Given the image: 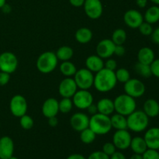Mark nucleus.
I'll list each match as a JSON object with an SVG mask.
<instances>
[{"instance_id":"nucleus-1","label":"nucleus","mask_w":159,"mask_h":159,"mask_svg":"<svg viewBox=\"0 0 159 159\" xmlns=\"http://www.w3.org/2000/svg\"><path fill=\"white\" fill-rule=\"evenodd\" d=\"M116 83L117 80L115 75V71L105 68L96 72V75H94L93 86L100 93L111 91L116 87Z\"/></svg>"},{"instance_id":"nucleus-2","label":"nucleus","mask_w":159,"mask_h":159,"mask_svg":"<svg viewBox=\"0 0 159 159\" xmlns=\"http://www.w3.org/2000/svg\"><path fill=\"white\" fill-rule=\"evenodd\" d=\"M127 129L135 133H141L147 130L149 117L143 110H135L127 116Z\"/></svg>"},{"instance_id":"nucleus-3","label":"nucleus","mask_w":159,"mask_h":159,"mask_svg":"<svg viewBox=\"0 0 159 159\" xmlns=\"http://www.w3.org/2000/svg\"><path fill=\"white\" fill-rule=\"evenodd\" d=\"M89 127L96 135H105L111 130L110 116L97 113L89 118Z\"/></svg>"},{"instance_id":"nucleus-4","label":"nucleus","mask_w":159,"mask_h":159,"mask_svg":"<svg viewBox=\"0 0 159 159\" xmlns=\"http://www.w3.org/2000/svg\"><path fill=\"white\" fill-rule=\"evenodd\" d=\"M115 111L117 113L127 116L136 110L137 102L134 98L127 94L119 95L113 100Z\"/></svg>"},{"instance_id":"nucleus-5","label":"nucleus","mask_w":159,"mask_h":159,"mask_svg":"<svg viewBox=\"0 0 159 159\" xmlns=\"http://www.w3.org/2000/svg\"><path fill=\"white\" fill-rule=\"evenodd\" d=\"M58 64L56 54L52 51H46L40 54L37 58L36 65L37 70L42 74H49L54 71Z\"/></svg>"},{"instance_id":"nucleus-6","label":"nucleus","mask_w":159,"mask_h":159,"mask_svg":"<svg viewBox=\"0 0 159 159\" xmlns=\"http://www.w3.org/2000/svg\"><path fill=\"white\" fill-rule=\"evenodd\" d=\"M74 80L79 89L89 90L93 86L94 75L86 68L77 70L74 75Z\"/></svg>"},{"instance_id":"nucleus-7","label":"nucleus","mask_w":159,"mask_h":159,"mask_svg":"<svg viewBox=\"0 0 159 159\" xmlns=\"http://www.w3.org/2000/svg\"><path fill=\"white\" fill-rule=\"evenodd\" d=\"M18 68V59L13 53L6 51L0 54V71L12 74Z\"/></svg>"},{"instance_id":"nucleus-8","label":"nucleus","mask_w":159,"mask_h":159,"mask_svg":"<svg viewBox=\"0 0 159 159\" xmlns=\"http://www.w3.org/2000/svg\"><path fill=\"white\" fill-rule=\"evenodd\" d=\"M124 92L126 94L137 99L144 96L146 87L142 81L138 79H130L124 83Z\"/></svg>"},{"instance_id":"nucleus-9","label":"nucleus","mask_w":159,"mask_h":159,"mask_svg":"<svg viewBox=\"0 0 159 159\" xmlns=\"http://www.w3.org/2000/svg\"><path fill=\"white\" fill-rule=\"evenodd\" d=\"M27 109V102L24 96L22 95H15L12 96L9 102V110L14 116L21 117L26 114Z\"/></svg>"},{"instance_id":"nucleus-10","label":"nucleus","mask_w":159,"mask_h":159,"mask_svg":"<svg viewBox=\"0 0 159 159\" xmlns=\"http://www.w3.org/2000/svg\"><path fill=\"white\" fill-rule=\"evenodd\" d=\"M73 105L79 110H85L93 103V96L89 90L79 89L72 96Z\"/></svg>"},{"instance_id":"nucleus-11","label":"nucleus","mask_w":159,"mask_h":159,"mask_svg":"<svg viewBox=\"0 0 159 159\" xmlns=\"http://www.w3.org/2000/svg\"><path fill=\"white\" fill-rule=\"evenodd\" d=\"M84 11L91 20H98L103 12V6L101 0H85Z\"/></svg>"},{"instance_id":"nucleus-12","label":"nucleus","mask_w":159,"mask_h":159,"mask_svg":"<svg viewBox=\"0 0 159 159\" xmlns=\"http://www.w3.org/2000/svg\"><path fill=\"white\" fill-rule=\"evenodd\" d=\"M132 137L127 130H116L113 136V143L116 149L120 151L127 150L130 148Z\"/></svg>"},{"instance_id":"nucleus-13","label":"nucleus","mask_w":159,"mask_h":159,"mask_svg":"<svg viewBox=\"0 0 159 159\" xmlns=\"http://www.w3.org/2000/svg\"><path fill=\"white\" fill-rule=\"evenodd\" d=\"M77 90V85L71 77H66L59 84L58 93L63 98H72Z\"/></svg>"},{"instance_id":"nucleus-14","label":"nucleus","mask_w":159,"mask_h":159,"mask_svg":"<svg viewBox=\"0 0 159 159\" xmlns=\"http://www.w3.org/2000/svg\"><path fill=\"white\" fill-rule=\"evenodd\" d=\"M124 20L125 24L132 29H138L140 25L144 21L142 13L140 11L134 9L126 11L124 15Z\"/></svg>"},{"instance_id":"nucleus-15","label":"nucleus","mask_w":159,"mask_h":159,"mask_svg":"<svg viewBox=\"0 0 159 159\" xmlns=\"http://www.w3.org/2000/svg\"><path fill=\"white\" fill-rule=\"evenodd\" d=\"M116 44L111 39H103L98 43L96 46V54L102 59L111 57L114 54Z\"/></svg>"},{"instance_id":"nucleus-16","label":"nucleus","mask_w":159,"mask_h":159,"mask_svg":"<svg viewBox=\"0 0 159 159\" xmlns=\"http://www.w3.org/2000/svg\"><path fill=\"white\" fill-rule=\"evenodd\" d=\"M70 125L74 130L81 132L89 127V117L84 113H75L70 118Z\"/></svg>"},{"instance_id":"nucleus-17","label":"nucleus","mask_w":159,"mask_h":159,"mask_svg":"<svg viewBox=\"0 0 159 159\" xmlns=\"http://www.w3.org/2000/svg\"><path fill=\"white\" fill-rule=\"evenodd\" d=\"M14 142L9 136L0 138V159H8L13 155Z\"/></svg>"},{"instance_id":"nucleus-18","label":"nucleus","mask_w":159,"mask_h":159,"mask_svg":"<svg viewBox=\"0 0 159 159\" xmlns=\"http://www.w3.org/2000/svg\"><path fill=\"white\" fill-rule=\"evenodd\" d=\"M144 139L148 148L159 150V127H154L148 129L144 134Z\"/></svg>"},{"instance_id":"nucleus-19","label":"nucleus","mask_w":159,"mask_h":159,"mask_svg":"<svg viewBox=\"0 0 159 159\" xmlns=\"http://www.w3.org/2000/svg\"><path fill=\"white\" fill-rule=\"evenodd\" d=\"M59 112V102L54 98H48L42 105V113L46 118L56 116Z\"/></svg>"},{"instance_id":"nucleus-20","label":"nucleus","mask_w":159,"mask_h":159,"mask_svg":"<svg viewBox=\"0 0 159 159\" xmlns=\"http://www.w3.org/2000/svg\"><path fill=\"white\" fill-rule=\"evenodd\" d=\"M85 66L93 73H96L104 68V61L97 54L89 56L85 60Z\"/></svg>"},{"instance_id":"nucleus-21","label":"nucleus","mask_w":159,"mask_h":159,"mask_svg":"<svg viewBox=\"0 0 159 159\" xmlns=\"http://www.w3.org/2000/svg\"><path fill=\"white\" fill-rule=\"evenodd\" d=\"M155 59V54L153 50L148 47L141 48L138 53V61L140 63L150 65Z\"/></svg>"},{"instance_id":"nucleus-22","label":"nucleus","mask_w":159,"mask_h":159,"mask_svg":"<svg viewBox=\"0 0 159 159\" xmlns=\"http://www.w3.org/2000/svg\"><path fill=\"white\" fill-rule=\"evenodd\" d=\"M143 111L149 118H155L159 115V102L155 99H148L144 102Z\"/></svg>"},{"instance_id":"nucleus-23","label":"nucleus","mask_w":159,"mask_h":159,"mask_svg":"<svg viewBox=\"0 0 159 159\" xmlns=\"http://www.w3.org/2000/svg\"><path fill=\"white\" fill-rule=\"evenodd\" d=\"M96 106H97L98 113L107 116H110L115 111L113 100L109 98H102L99 99L96 103Z\"/></svg>"},{"instance_id":"nucleus-24","label":"nucleus","mask_w":159,"mask_h":159,"mask_svg":"<svg viewBox=\"0 0 159 159\" xmlns=\"http://www.w3.org/2000/svg\"><path fill=\"white\" fill-rule=\"evenodd\" d=\"M93 37V34L89 28L82 27L77 30L75 32V40L78 43L85 44V43H89L92 40Z\"/></svg>"},{"instance_id":"nucleus-25","label":"nucleus","mask_w":159,"mask_h":159,"mask_svg":"<svg viewBox=\"0 0 159 159\" xmlns=\"http://www.w3.org/2000/svg\"><path fill=\"white\" fill-rule=\"evenodd\" d=\"M130 148L134 153L140 154V155H143L148 149L147 144H146L144 138L139 136L132 138Z\"/></svg>"},{"instance_id":"nucleus-26","label":"nucleus","mask_w":159,"mask_h":159,"mask_svg":"<svg viewBox=\"0 0 159 159\" xmlns=\"http://www.w3.org/2000/svg\"><path fill=\"white\" fill-rule=\"evenodd\" d=\"M112 128L117 130H127V116L116 113L110 116Z\"/></svg>"},{"instance_id":"nucleus-27","label":"nucleus","mask_w":159,"mask_h":159,"mask_svg":"<svg viewBox=\"0 0 159 159\" xmlns=\"http://www.w3.org/2000/svg\"><path fill=\"white\" fill-rule=\"evenodd\" d=\"M144 21L150 24H155L159 21V6H152L146 10L144 15Z\"/></svg>"},{"instance_id":"nucleus-28","label":"nucleus","mask_w":159,"mask_h":159,"mask_svg":"<svg viewBox=\"0 0 159 159\" xmlns=\"http://www.w3.org/2000/svg\"><path fill=\"white\" fill-rule=\"evenodd\" d=\"M56 56H57L58 61H70L71 57L74 55V51L72 48L69 46H61L57 49L56 51Z\"/></svg>"},{"instance_id":"nucleus-29","label":"nucleus","mask_w":159,"mask_h":159,"mask_svg":"<svg viewBox=\"0 0 159 159\" xmlns=\"http://www.w3.org/2000/svg\"><path fill=\"white\" fill-rule=\"evenodd\" d=\"M60 71L65 77H72L77 71V68L75 64L70 61H62L60 65Z\"/></svg>"},{"instance_id":"nucleus-30","label":"nucleus","mask_w":159,"mask_h":159,"mask_svg":"<svg viewBox=\"0 0 159 159\" xmlns=\"http://www.w3.org/2000/svg\"><path fill=\"white\" fill-rule=\"evenodd\" d=\"M111 40L116 45H124L127 40V33L121 28L115 30L112 34Z\"/></svg>"},{"instance_id":"nucleus-31","label":"nucleus","mask_w":159,"mask_h":159,"mask_svg":"<svg viewBox=\"0 0 159 159\" xmlns=\"http://www.w3.org/2000/svg\"><path fill=\"white\" fill-rule=\"evenodd\" d=\"M96 134L89 128L85 129L80 132V140L83 144H92L96 140Z\"/></svg>"},{"instance_id":"nucleus-32","label":"nucleus","mask_w":159,"mask_h":159,"mask_svg":"<svg viewBox=\"0 0 159 159\" xmlns=\"http://www.w3.org/2000/svg\"><path fill=\"white\" fill-rule=\"evenodd\" d=\"M134 70L139 75L144 78H149L152 75V71H151V66L148 65L138 62L134 65Z\"/></svg>"},{"instance_id":"nucleus-33","label":"nucleus","mask_w":159,"mask_h":159,"mask_svg":"<svg viewBox=\"0 0 159 159\" xmlns=\"http://www.w3.org/2000/svg\"><path fill=\"white\" fill-rule=\"evenodd\" d=\"M59 102V112L62 113H68L73 108V102L71 98H63Z\"/></svg>"},{"instance_id":"nucleus-34","label":"nucleus","mask_w":159,"mask_h":159,"mask_svg":"<svg viewBox=\"0 0 159 159\" xmlns=\"http://www.w3.org/2000/svg\"><path fill=\"white\" fill-rule=\"evenodd\" d=\"M115 75H116L117 82H121V83H125L130 79V72L128 70L124 68H118L116 71H115Z\"/></svg>"},{"instance_id":"nucleus-35","label":"nucleus","mask_w":159,"mask_h":159,"mask_svg":"<svg viewBox=\"0 0 159 159\" xmlns=\"http://www.w3.org/2000/svg\"><path fill=\"white\" fill-rule=\"evenodd\" d=\"M20 127L23 130H30L34 127V121L30 116H29V115L26 113L25 115L22 116L21 117H20Z\"/></svg>"},{"instance_id":"nucleus-36","label":"nucleus","mask_w":159,"mask_h":159,"mask_svg":"<svg viewBox=\"0 0 159 159\" xmlns=\"http://www.w3.org/2000/svg\"><path fill=\"white\" fill-rule=\"evenodd\" d=\"M138 29L139 30V32L141 33L143 36H145V37L152 35L154 30L152 25L145 21L143 22V23L140 25V26Z\"/></svg>"},{"instance_id":"nucleus-37","label":"nucleus","mask_w":159,"mask_h":159,"mask_svg":"<svg viewBox=\"0 0 159 159\" xmlns=\"http://www.w3.org/2000/svg\"><path fill=\"white\" fill-rule=\"evenodd\" d=\"M102 151L106 154V155H108L109 157H110L112 155H113V154L116 152V148L115 147V145L113 144V142H107L103 144V146H102Z\"/></svg>"},{"instance_id":"nucleus-38","label":"nucleus","mask_w":159,"mask_h":159,"mask_svg":"<svg viewBox=\"0 0 159 159\" xmlns=\"http://www.w3.org/2000/svg\"><path fill=\"white\" fill-rule=\"evenodd\" d=\"M143 159H159L158 150L148 148L142 155Z\"/></svg>"},{"instance_id":"nucleus-39","label":"nucleus","mask_w":159,"mask_h":159,"mask_svg":"<svg viewBox=\"0 0 159 159\" xmlns=\"http://www.w3.org/2000/svg\"><path fill=\"white\" fill-rule=\"evenodd\" d=\"M87 159H110V157L106 155L102 151H96L90 154Z\"/></svg>"},{"instance_id":"nucleus-40","label":"nucleus","mask_w":159,"mask_h":159,"mask_svg":"<svg viewBox=\"0 0 159 159\" xmlns=\"http://www.w3.org/2000/svg\"><path fill=\"white\" fill-rule=\"evenodd\" d=\"M152 75L159 79V58L155 59L154 61L150 65Z\"/></svg>"},{"instance_id":"nucleus-41","label":"nucleus","mask_w":159,"mask_h":159,"mask_svg":"<svg viewBox=\"0 0 159 159\" xmlns=\"http://www.w3.org/2000/svg\"><path fill=\"white\" fill-rule=\"evenodd\" d=\"M116 67H117V63L113 58H110V57L107 58V61L104 62V68H107V69L115 71L116 69Z\"/></svg>"},{"instance_id":"nucleus-42","label":"nucleus","mask_w":159,"mask_h":159,"mask_svg":"<svg viewBox=\"0 0 159 159\" xmlns=\"http://www.w3.org/2000/svg\"><path fill=\"white\" fill-rule=\"evenodd\" d=\"M10 80V74L0 71V86L7 85Z\"/></svg>"},{"instance_id":"nucleus-43","label":"nucleus","mask_w":159,"mask_h":159,"mask_svg":"<svg viewBox=\"0 0 159 159\" xmlns=\"http://www.w3.org/2000/svg\"><path fill=\"white\" fill-rule=\"evenodd\" d=\"M125 53L126 50L124 45H116V47H115L114 54H116L118 57H122V56H124L125 54Z\"/></svg>"},{"instance_id":"nucleus-44","label":"nucleus","mask_w":159,"mask_h":159,"mask_svg":"<svg viewBox=\"0 0 159 159\" xmlns=\"http://www.w3.org/2000/svg\"><path fill=\"white\" fill-rule=\"evenodd\" d=\"M151 38L154 43L159 45V26L153 30V32L151 35Z\"/></svg>"},{"instance_id":"nucleus-45","label":"nucleus","mask_w":159,"mask_h":159,"mask_svg":"<svg viewBox=\"0 0 159 159\" xmlns=\"http://www.w3.org/2000/svg\"><path fill=\"white\" fill-rule=\"evenodd\" d=\"M87 110H88L89 113L90 115H95L96 113H98V109H97V106H96V104H94V103H92L91 105L89 106V107H88V108L86 109Z\"/></svg>"},{"instance_id":"nucleus-46","label":"nucleus","mask_w":159,"mask_h":159,"mask_svg":"<svg viewBox=\"0 0 159 159\" xmlns=\"http://www.w3.org/2000/svg\"><path fill=\"white\" fill-rule=\"evenodd\" d=\"M69 2L74 7H82L83 6L85 0H69Z\"/></svg>"},{"instance_id":"nucleus-47","label":"nucleus","mask_w":159,"mask_h":159,"mask_svg":"<svg viewBox=\"0 0 159 159\" xmlns=\"http://www.w3.org/2000/svg\"><path fill=\"white\" fill-rule=\"evenodd\" d=\"M110 159H127V158H126V156L122 152L116 151L113 155H112L110 157Z\"/></svg>"},{"instance_id":"nucleus-48","label":"nucleus","mask_w":159,"mask_h":159,"mask_svg":"<svg viewBox=\"0 0 159 159\" xmlns=\"http://www.w3.org/2000/svg\"><path fill=\"white\" fill-rule=\"evenodd\" d=\"M48 124H49L51 127H56V126L58 124V120L56 116H52V117L48 118Z\"/></svg>"},{"instance_id":"nucleus-49","label":"nucleus","mask_w":159,"mask_h":159,"mask_svg":"<svg viewBox=\"0 0 159 159\" xmlns=\"http://www.w3.org/2000/svg\"><path fill=\"white\" fill-rule=\"evenodd\" d=\"M148 0H136V4L137 6L139 8H145L148 5Z\"/></svg>"},{"instance_id":"nucleus-50","label":"nucleus","mask_w":159,"mask_h":159,"mask_svg":"<svg viewBox=\"0 0 159 159\" xmlns=\"http://www.w3.org/2000/svg\"><path fill=\"white\" fill-rule=\"evenodd\" d=\"M66 159H87L85 156H83L81 154H72L69 155Z\"/></svg>"},{"instance_id":"nucleus-51","label":"nucleus","mask_w":159,"mask_h":159,"mask_svg":"<svg viewBox=\"0 0 159 159\" xmlns=\"http://www.w3.org/2000/svg\"><path fill=\"white\" fill-rule=\"evenodd\" d=\"M1 9L2 10L3 12H5V13H9V12H11V10H12V8H11V6H9V4L6 3V4L2 6V8Z\"/></svg>"},{"instance_id":"nucleus-52","label":"nucleus","mask_w":159,"mask_h":159,"mask_svg":"<svg viewBox=\"0 0 159 159\" xmlns=\"http://www.w3.org/2000/svg\"><path fill=\"white\" fill-rule=\"evenodd\" d=\"M130 159H143V157H142V155L134 153L133 155L130 156Z\"/></svg>"},{"instance_id":"nucleus-53","label":"nucleus","mask_w":159,"mask_h":159,"mask_svg":"<svg viewBox=\"0 0 159 159\" xmlns=\"http://www.w3.org/2000/svg\"><path fill=\"white\" fill-rule=\"evenodd\" d=\"M6 3V0H0V9L2 8V6H4Z\"/></svg>"},{"instance_id":"nucleus-54","label":"nucleus","mask_w":159,"mask_h":159,"mask_svg":"<svg viewBox=\"0 0 159 159\" xmlns=\"http://www.w3.org/2000/svg\"><path fill=\"white\" fill-rule=\"evenodd\" d=\"M150 1L155 6H159V0H150Z\"/></svg>"},{"instance_id":"nucleus-55","label":"nucleus","mask_w":159,"mask_h":159,"mask_svg":"<svg viewBox=\"0 0 159 159\" xmlns=\"http://www.w3.org/2000/svg\"><path fill=\"white\" fill-rule=\"evenodd\" d=\"M8 159H19V158H16V157H15V156H13V155H12V157H10V158H8Z\"/></svg>"},{"instance_id":"nucleus-56","label":"nucleus","mask_w":159,"mask_h":159,"mask_svg":"<svg viewBox=\"0 0 159 159\" xmlns=\"http://www.w3.org/2000/svg\"><path fill=\"white\" fill-rule=\"evenodd\" d=\"M158 54H159V50H158Z\"/></svg>"}]
</instances>
